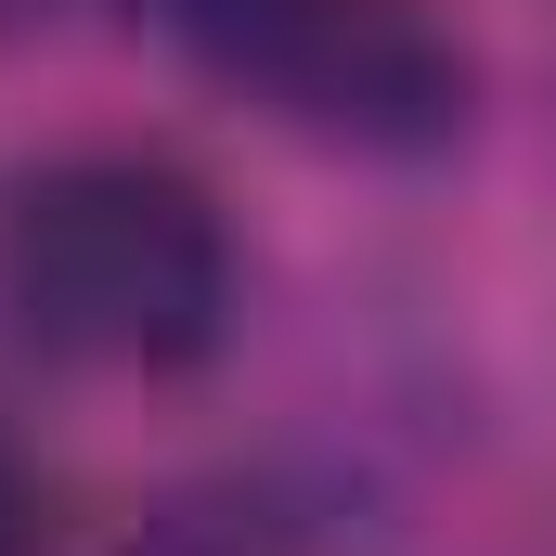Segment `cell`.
<instances>
[{"label":"cell","mask_w":556,"mask_h":556,"mask_svg":"<svg viewBox=\"0 0 556 556\" xmlns=\"http://www.w3.org/2000/svg\"><path fill=\"white\" fill-rule=\"evenodd\" d=\"M0 311L39 363L181 376L233 337V220L155 142H65L0 194Z\"/></svg>","instance_id":"6da1fadb"},{"label":"cell","mask_w":556,"mask_h":556,"mask_svg":"<svg viewBox=\"0 0 556 556\" xmlns=\"http://www.w3.org/2000/svg\"><path fill=\"white\" fill-rule=\"evenodd\" d=\"M142 13L311 142L427 155L466 130V52L427 26V0H142Z\"/></svg>","instance_id":"7a4b0ae2"},{"label":"cell","mask_w":556,"mask_h":556,"mask_svg":"<svg viewBox=\"0 0 556 556\" xmlns=\"http://www.w3.org/2000/svg\"><path fill=\"white\" fill-rule=\"evenodd\" d=\"M0 556H39V479L13 440H0Z\"/></svg>","instance_id":"3957f363"},{"label":"cell","mask_w":556,"mask_h":556,"mask_svg":"<svg viewBox=\"0 0 556 556\" xmlns=\"http://www.w3.org/2000/svg\"><path fill=\"white\" fill-rule=\"evenodd\" d=\"M65 0H0V39H26V26H52Z\"/></svg>","instance_id":"277c9868"}]
</instances>
